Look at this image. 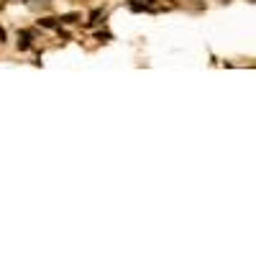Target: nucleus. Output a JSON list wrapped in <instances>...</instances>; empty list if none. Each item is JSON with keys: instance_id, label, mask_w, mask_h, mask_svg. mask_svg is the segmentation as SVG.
I'll return each mask as SVG.
<instances>
[{"instance_id": "f257e3e1", "label": "nucleus", "mask_w": 256, "mask_h": 256, "mask_svg": "<svg viewBox=\"0 0 256 256\" xmlns=\"http://www.w3.org/2000/svg\"><path fill=\"white\" fill-rule=\"evenodd\" d=\"M31 46V36L24 31V34H18V49H28Z\"/></svg>"}]
</instances>
